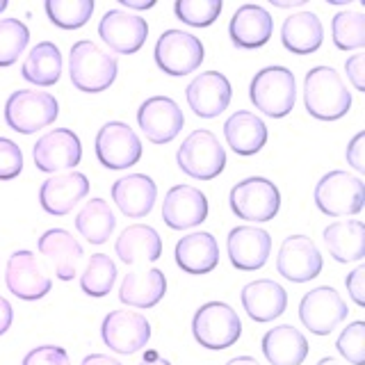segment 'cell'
I'll list each match as a JSON object with an SVG mask.
<instances>
[{"instance_id":"obj_1","label":"cell","mask_w":365,"mask_h":365,"mask_svg":"<svg viewBox=\"0 0 365 365\" xmlns=\"http://www.w3.org/2000/svg\"><path fill=\"white\" fill-rule=\"evenodd\" d=\"M304 103L319 121L342 119L351 108V94L334 66H315L304 80Z\"/></svg>"},{"instance_id":"obj_2","label":"cell","mask_w":365,"mask_h":365,"mask_svg":"<svg viewBox=\"0 0 365 365\" xmlns=\"http://www.w3.org/2000/svg\"><path fill=\"white\" fill-rule=\"evenodd\" d=\"M119 73L117 57L106 53L94 41L73 43L68 55V76L76 89L85 94H98L106 91Z\"/></svg>"},{"instance_id":"obj_3","label":"cell","mask_w":365,"mask_h":365,"mask_svg":"<svg viewBox=\"0 0 365 365\" xmlns=\"http://www.w3.org/2000/svg\"><path fill=\"white\" fill-rule=\"evenodd\" d=\"M249 98L260 110L272 119L288 117L294 108L297 101V83L294 73L285 66H267L258 71L251 80L249 87Z\"/></svg>"},{"instance_id":"obj_4","label":"cell","mask_w":365,"mask_h":365,"mask_svg":"<svg viewBox=\"0 0 365 365\" xmlns=\"http://www.w3.org/2000/svg\"><path fill=\"white\" fill-rule=\"evenodd\" d=\"M57 114L60 106L48 91L19 89L5 103V121L11 130L21 135H32L46 128L57 119Z\"/></svg>"},{"instance_id":"obj_5","label":"cell","mask_w":365,"mask_h":365,"mask_svg":"<svg viewBox=\"0 0 365 365\" xmlns=\"http://www.w3.org/2000/svg\"><path fill=\"white\" fill-rule=\"evenodd\" d=\"M315 205L329 217L359 215L365 205V185L347 171H329L315 185Z\"/></svg>"},{"instance_id":"obj_6","label":"cell","mask_w":365,"mask_h":365,"mask_svg":"<svg viewBox=\"0 0 365 365\" xmlns=\"http://www.w3.org/2000/svg\"><path fill=\"white\" fill-rule=\"evenodd\" d=\"M192 334L205 349H226L242 336V322L228 304L208 302L194 313Z\"/></svg>"},{"instance_id":"obj_7","label":"cell","mask_w":365,"mask_h":365,"mask_svg":"<svg viewBox=\"0 0 365 365\" xmlns=\"http://www.w3.org/2000/svg\"><path fill=\"white\" fill-rule=\"evenodd\" d=\"M176 160L187 176L197 180H212L226 167V151L210 130H194L182 140Z\"/></svg>"},{"instance_id":"obj_8","label":"cell","mask_w":365,"mask_h":365,"mask_svg":"<svg viewBox=\"0 0 365 365\" xmlns=\"http://www.w3.org/2000/svg\"><path fill=\"white\" fill-rule=\"evenodd\" d=\"M228 203L240 220L269 222L281 208V194L272 180L254 176L233 185L231 194H228Z\"/></svg>"},{"instance_id":"obj_9","label":"cell","mask_w":365,"mask_h":365,"mask_svg":"<svg viewBox=\"0 0 365 365\" xmlns=\"http://www.w3.org/2000/svg\"><path fill=\"white\" fill-rule=\"evenodd\" d=\"M205 57L199 37L182 30H167L155 43V64L167 76H187L201 66Z\"/></svg>"},{"instance_id":"obj_10","label":"cell","mask_w":365,"mask_h":365,"mask_svg":"<svg viewBox=\"0 0 365 365\" xmlns=\"http://www.w3.org/2000/svg\"><path fill=\"white\" fill-rule=\"evenodd\" d=\"M96 158L108 169H128L140 163L142 142L128 123L110 121L96 135Z\"/></svg>"},{"instance_id":"obj_11","label":"cell","mask_w":365,"mask_h":365,"mask_svg":"<svg viewBox=\"0 0 365 365\" xmlns=\"http://www.w3.org/2000/svg\"><path fill=\"white\" fill-rule=\"evenodd\" d=\"M349 308L345 299L336 292V288L319 285V288L304 294L299 304V317L302 324L315 336H329L342 319L347 317Z\"/></svg>"},{"instance_id":"obj_12","label":"cell","mask_w":365,"mask_h":365,"mask_svg":"<svg viewBox=\"0 0 365 365\" xmlns=\"http://www.w3.org/2000/svg\"><path fill=\"white\" fill-rule=\"evenodd\" d=\"M137 123H140V128L148 142L169 144L182 130L185 117H182V110L178 108V103L174 98L151 96L137 110Z\"/></svg>"},{"instance_id":"obj_13","label":"cell","mask_w":365,"mask_h":365,"mask_svg":"<svg viewBox=\"0 0 365 365\" xmlns=\"http://www.w3.org/2000/svg\"><path fill=\"white\" fill-rule=\"evenodd\" d=\"M5 283L9 292L23 302H37L48 294L53 288V281L39 265L37 256L26 249L14 251L9 256L5 269Z\"/></svg>"},{"instance_id":"obj_14","label":"cell","mask_w":365,"mask_h":365,"mask_svg":"<svg viewBox=\"0 0 365 365\" xmlns=\"http://www.w3.org/2000/svg\"><path fill=\"white\" fill-rule=\"evenodd\" d=\"M103 342L117 354H135L146 347L151 338V324L140 313L133 311H110L101 324Z\"/></svg>"},{"instance_id":"obj_15","label":"cell","mask_w":365,"mask_h":365,"mask_svg":"<svg viewBox=\"0 0 365 365\" xmlns=\"http://www.w3.org/2000/svg\"><path fill=\"white\" fill-rule=\"evenodd\" d=\"M322 254L306 235H290L283 240L277 256V269L283 279L292 283H306L322 272Z\"/></svg>"},{"instance_id":"obj_16","label":"cell","mask_w":365,"mask_h":365,"mask_svg":"<svg viewBox=\"0 0 365 365\" xmlns=\"http://www.w3.org/2000/svg\"><path fill=\"white\" fill-rule=\"evenodd\" d=\"M98 34L110 46V51L119 55H133L146 43L148 23L146 19L128 14L123 9H110L98 23Z\"/></svg>"},{"instance_id":"obj_17","label":"cell","mask_w":365,"mask_h":365,"mask_svg":"<svg viewBox=\"0 0 365 365\" xmlns=\"http://www.w3.org/2000/svg\"><path fill=\"white\" fill-rule=\"evenodd\" d=\"M32 158L39 171L55 174L60 169H73L83 158V146L73 130L55 128L39 137L32 148Z\"/></svg>"},{"instance_id":"obj_18","label":"cell","mask_w":365,"mask_h":365,"mask_svg":"<svg viewBox=\"0 0 365 365\" xmlns=\"http://www.w3.org/2000/svg\"><path fill=\"white\" fill-rule=\"evenodd\" d=\"M190 110L201 119H215L228 108L233 89L228 78L220 71L199 73L185 89Z\"/></svg>"},{"instance_id":"obj_19","label":"cell","mask_w":365,"mask_h":365,"mask_svg":"<svg viewBox=\"0 0 365 365\" xmlns=\"http://www.w3.org/2000/svg\"><path fill=\"white\" fill-rule=\"evenodd\" d=\"M208 217V199L192 185H176L167 192L163 203V220L174 231L199 226Z\"/></svg>"},{"instance_id":"obj_20","label":"cell","mask_w":365,"mask_h":365,"mask_svg":"<svg viewBox=\"0 0 365 365\" xmlns=\"http://www.w3.org/2000/svg\"><path fill=\"white\" fill-rule=\"evenodd\" d=\"M228 258L233 267L242 272H256L267 262L272 251V237L265 228L256 226H235L228 233Z\"/></svg>"},{"instance_id":"obj_21","label":"cell","mask_w":365,"mask_h":365,"mask_svg":"<svg viewBox=\"0 0 365 365\" xmlns=\"http://www.w3.org/2000/svg\"><path fill=\"white\" fill-rule=\"evenodd\" d=\"M89 180L80 171H66V174H55L53 178L41 182L39 203L48 215H68L76 205L87 197Z\"/></svg>"},{"instance_id":"obj_22","label":"cell","mask_w":365,"mask_h":365,"mask_svg":"<svg viewBox=\"0 0 365 365\" xmlns=\"http://www.w3.org/2000/svg\"><path fill=\"white\" fill-rule=\"evenodd\" d=\"M274 32V19L269 16V11L260 5H242L237 7V11L231 19L228 26V34L231 41L237 48H260L265 46Z\"/></svg>"},{"instance_id":"obj_23","label":"cell","mask_w":365,"mask_h":365,"mask_svg":"<svg viewBox=\"0 0 365 365\" xmlns=\"http://www.w3.org/2000/svg\"><path fill=\"white\" fill-rule=\"evenodd\" d=\"M240 299L254 322H272L283 315L285 306H288V292L277 281L258 279L245 285Z\"/></svg>"},{"instance_id":"obj_24","label":"cell","mask_w":365,"mask_h":365,"mask_svg":"<svg viewBox=\"0 0 365 365\" xmlns=\"http://www.w3.org/2000/svg\"><path fill=\"white\" fill-rule=\"evenodd\" d=\"M112 199L125 217L140 220V217H146L153 210L158 199V185L146 174H130L119 178L112 185Z\"/></svg>"},{"instance_id":"obj_25","label":"cell","mask_w":365,"mask_h":365,"mask_svg":"<svg viewBox=\"0 0 365 365\" xmlns=\"http://www.w3.org/2000/svg\"><path fill=\"white\" fill-rule=\"evenodd\" d=\"M41 256L48 258L60 281H71L78 274V262L83 258V247L64 228H51L39 237Z\"/></svg>"},{"instance_id":"obj_26","label":"cell","mask_w":365,"mask_h":365,"mask_svg":"<svg viewBox=\"0 0 365 365\" xmlns=\"http://www.w3.org/2000/svg\"><path fill=\"white\" fill-rule=\"evenodd\" d=\"M176 265L185 272L201 277L217 267L220 262V245L210 233H192L178 240L176 245Z\"/></svg>"},{"instance_id":"obj_27","label":"cell","mask_w":365,"mask_h":365,"mask_svg":"<svg viewBox=\"0 0 365 365\" xmlns=\"http://www.w3.org/2000/svg\"><path fill=\"white\" fill-rule=\"evenodd\" d=\"M262 354L272 365H302L308 356V340L292 324H281L262 336Z\"/></svg>"},{"instance_id":"obj_28","label":"cell","mask_w":365,"mask_h":365,"mask_svg":"<svg viewBox=\"0 0 365 365\" xmlns=\"http://www.w3.org/2000/svg\"><path fill=\"white\" fill-rule=\"evenodd\" d=\"M224 137L237 155H254L267 142V125L254 112L240 110L226 119Z\"/></svg>"},{"instance_id":"obj_29","label":"cell","mask_w":365,"mask_h":365,"mask_svg":"<svg viewBox=\"0 0 365 365\" xmlns=\"http://www.w3.org/2000/svg\"><path fill=\"white\" fill-rule=\"evenodd\" d=\"M324 39L322 21L315 11H297L283 21L281 41L292 55H311L315 53Z\"/></svg>"},{"instance_id":"obj_30","label":"cell","mask_w":365,"mask_h":365,"mask_svg":"<svg viewBox=\"0 0 365 365\" xmlns=\"http://www.w3.org/2000/svg\"><path fill=\"white\" fill-rule=\"evenodd\" d=\"M167 292V279L163 269L130 272L119 288V299L133 308H153Z\"/></svg>"},{"instance_id":"obj_31","label":"cell","mask_w":365,"mask_h":365,"mask_svg":"<svg viewBox=\"0 0 365 365\" xmlns=\"http://www.w3.org/2000/svg\"><path fill=\"white\" fill-rule=\"evenodd\" d=\"M324 245L329 256L338 262H356L365 258V226L359 220L334 222L324 228Z\"/></svg>"},{"instance_id":"obj_32","label":"cell","mask_w":365,"mask_h":365,"mask_svg":"<svg viewBox=\"0 0 365 365\" xmlns=\"http://www.w3.org/2000/svg\"><path fill=\"white\" fill-rule=\"evenodd\" d=\"M114 249L125 265H135L140 260H158L163 256V240L153 226L133 224L119 235Z\"/></svg>"},{"instance_id":"obj_33","label":"cell","mask_w":365,"mask_h":365,"mask_svg":"<svg viewBox=\"0 0 365 365\" xmlns=\"http://www.w3.org/2000/svg\"><path fill=\"white\" fill-rule=\"evenodd\" d=\"M21 76L37 87H53L62 76V53L53 41H41L28 53Z\"/></svg>"},{"instance_id":"obj_34","label":"cell","mask_w":365,"mask_h":365,"mask_svg":"<svg viewBox=\"0 0 365 365\" xmlns=\"http://www.w3.org/2000/svg\"><path fill=\"white\" fill-rule=\"evenodd\" d=\"M117 220H114V212L110 210L108 201L103 199H91L85 203V208L78 212L76 217V228L78 233L83 235L89 245H103L108 242Z\"/></svg>"},{"instance_id":"obj_35","label":"cell","mask_w":365,"mask_h":365,"mask_svg":"<svg viewBox=\"0 0 365 365\" xmlns=\"http://www.w3.org/2000/svg\"><path fill=\"white\" fill-rule=\"evenodd\" d=\"M117 281V265L106 254H94L89 258L85 272L80 274V288L89 297H106Z\"/></svg>"},{"instance_id":"obj_36","label":"cell","mask_w":365,"mask_h":365,"mask_svg":"<svg viewBox=\"0 0 365 365\" xmlns=\"http://www.w3.org/2000/svg\"><path fill=\"white\" fill-rule=\"evenodd\" d=\"M334 43L340 51H361L365 46V14L361 11H338L331 21Z\"/></svg>"},{"instance_id":"obj_37","label":"cell","mask_w":365,"mask_h":365,"mask_svg":"<svg viewBox=\"0 0 365 365\" xmlns=\"http://www.w3.org/2000/svg\"><path fill=\"white\" fill-rule=\"evenodd\" d=\"M94 0H46V14L62 30H78L91 19Z\"/></svg>"},{"instance_id":"obj_38","label":"cell","mask_w":365,"mask_h":365,"mask_svg":"<svg viewBox=\"0 0 365 365\" xmlns=\"http://www.w3.org/2000/svg\"><path fill=\"white\" fill-rule=\"evenodd\" d=\"M30 41V30L19 19H0V66H11Z\"/></svg>"},{"instance_id":"obj_39","label":"cell","mask_w":365,"mask_h":365,"mask_svg":"<svg viewBox=\"0 0 365 365\" xmlns=\"http://www.w3.org/2000/svg\"><path fill=\"white\" fill-rule=\"evenodd\" d=\"M174 11L192 28H208L222 14V0H176Z\"/></svg>"},{"instance_id":"obj_40","label":"cell","mask_w":365,"mask_h":365,"mask_svg":"<svg viewBox=\"0 0 365 365\" xmlns=\"http://www.w3.org/2000/svg\"><path fill=\"white\" fill-rule=\"evenodd\" d=\"M336 347L347 363L365 365V322H351L347 329H342Z\"/></svg>"},{"instance_id":"obj_41","label":"cell","mask_w":365,"mask_h":365,"mask_svg":"<svg viewBox=\"0 0 365 365\" xmlns=\"http://www.w3.org/2000/svg\"><path fill=\"white\" fill-rule=\"evenodd\" d=\"M23 171V153L16 142L0 137V180H11Z\"/></svg>"},{"instance_id":"obj_42","label":"cell","mask_w":365,"mask_h":365,"mask_svg":"<svg viewBox=\"0 0 365 365\" xmlns=\"http://www.w3.org/2000/svg\"><path fill=\"white\" fill-rule=\"evenodd\" d=\"M21 365H71V361H68V354L64 347L41 345L37 349L28 351Z\"/></svg>"},{"instance_id":"obj_43","label":"cell","mask_w":365,"mask_h":365,"mask_svg":"<svg viewBox=\"0 0 365 365\" xmlns=\"http://www.w3.org/2000/svg\"><path fill=\"white\" fill-rule=\"evenodd\" d=\"M347 283V292L351 297V302L356 306H365V267H356L349 277L345 279Z\"/></svg>"},{"instance_id":"obj_44","label":"cell","mask_w":365,"mask_h":365,"mask_svg":"<svg viewBox=\"0 0 365 365\" xmlns=\"http://www.w3.org/2000/svg\"><path fill=\"white\" fill-rule=\"evenodd\" d=\"M365 133H359L354 140L349 142V146H347V163L359 171V174H363L365 171Z\"/></svg>"},{"instance_id":"obj_45","label":"cell","mask_w":365,"mask_h":365,"mask_svg":"<svg viewBox=\"0 0 365 365\" xmlns=\"http://www.w3.org/2000/svg\"><path fill=\"white\" fill-rule=\"evenodd\" d=\"M363 64H365V57L359 53V55H351L349 60L345 62V68H347V78L351 80V85L356 91H365V71H363Z\"/></svg>"},{"instance_id":"obj_46","label":"cell","mask_w":365,"mask_h":365,"mask_svg":"<svg viewBox=\"0 0 365 365\" xmlns=\"http://www.w3.org/2000/svg\"><path fill=\"white\" fill-rule=\"evenodd\" d=\"M11 319H14V308H11V304L5 299V297H0V336L9 331Z\"/></svg>"},{"instance_id":"obj_47","label":"cell","mask_w":365,"mask_h":365,"mask_svg":"<svg viewBox=\"0 0 365 365\" xmlns=\"http://www.w3.org/2000/svg\"><path fill=\"white\" fill-rule=\"evenodd\" d=\"M80 365H121L117 359H110L106 354H89V356L83 359Z\"/></svg>"},{"instance_id":"obj_48","label":"cell","mask_w":365,"mask_h":365,"mask_svg":"<svg viewBox=\"0 0 365 365\" xmlns=\"http://www.w3.org/2000/svg\"><path fill=\"white\" fill-rule=\"evenodd\" d=\"M119 3L128 9H151V7H155V0H119Z\"/></svg>"},{"instance_id":"obj_49","label":"cell","mask_w":365,"mask_h":365,"mask_svg":"<svg viewBox=\"0 0 365 365\" xmlns=\"http://www.w3.org/2000/svg\"><path fill=\"white\" fill-rule=\"evenodd\" d=\"M140 365H171V363L165 361V359H160L158 354H148V356H146Z\"/></svg>"},{"instance_id":"obj_50","label":"cell","mask_w":365,"mask_h":365,"mask_svg":"<svg viewBox=\"0 0 365 365\" xmlns=\"http://www.w3.org/2000/svg\"><path fill=\"white\" fill-rule=\"evenodd\" d=\"M269 3L274 7H283V9H288V7H302L306 0H288V3H281V0H269Z\"/></svg>"},{"instance_id":"obj_51","label":"cell","mask_w":365,"mask_h":365,"mask_svg":"<svg viewBox=\"0 0 365 365\" xmlns=\"http://www.w3.org/2000/svg\"><path fill=\"white\" fill-rule=\"evenodd\" d=\"M226 365H260V363L251 356H237V359H231Z\"/></svg>"},{"instance_id":"obj_52","label":"cell","mask_w":365,"mask_h":365,"mask_svg":"<svg viewBox=\"0 0 365 365\" xmlns=\"http://www.w3.org/2000/svg\"><path fill=\"white\" fill-rule=\"evenodd\" d=\"M317 365H345V363H340L338 359H331V356H327V359H322Z\"/></svg>"},{"instance_id":"obj_53","label":"cell","mask_w":365,"mask_h":365,"mask_svg":"<svg viewBox=\"0 0 365 365\" xmlns=\"http://www.w3.org/2000/svg\"><path fill=\"white\" fill-rule=\"evenodd\" d=\"M5 9H7V0H0V14H3Z\"/></svg>"}]
</instances>
